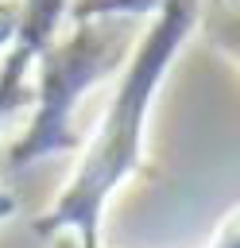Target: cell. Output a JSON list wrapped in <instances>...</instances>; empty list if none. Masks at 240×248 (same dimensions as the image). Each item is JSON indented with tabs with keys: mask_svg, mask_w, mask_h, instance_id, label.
I'll list each match as a JSON object with an SVG mask.
<instances>
[{
	"mask_svg": "<svg viewBox=\"0 0 240 248\" xmlns=\"http://www.w3.org/2000/svg\"><path fill=\"white\" fill-rule=\"evenodd\" d=\"M62 248H77V244H62Z\"/></svg>",
	"mask_w": 240,
	"mask_h": 248,
	"instance_id": "obj_9",
	"label": "cell"
},
{
	"mask_svg": "<svg viewBox=\"0 0 240 248\" xmlns=\"http://www.w3.org/2000/svg\"><path fill=\"white\" fill-rule=\"evenodd\" d=\"M132 23L128 19H97L70 23L39 58L31 81V120L8 147L4 170L19 174L50 155H62L81 143L77 136V105L89 89L108 81L132 58Z\"/></svg>",
	"mask_w": 240,
	"mask_h": 248,
	"instance_id": "obj_2",
	"label": "cell"
},
{
	"mask_svg": "<svg viewBox=\"0 0 240 248\" xmlns=\"http://www.w3.org/2000/svg\"><path fill=\"white\" fill-rule=\"evenodd\" d=\"M19 19H23V8L19 0H0V54H8L19 39Z\"/></svg>",
	"mask_w": 240,
	"mask_h": 248,
	"instance_id": "obj_5",
	"label": "cell"
},
{
	"mask_svg": "<svg viewBox=\"0 0 240 248\" xmlns=\"http://www.w3.org/2000/svg\"><path fill=\"white\" fill-rule=\"evenodd\" d=\"M205 248H240V205L221 217V225L213 229V236H209Z\"/></svg>",
	"mask_w": 240,
	"mask_h": 248,
	"instance_id": "obj_6",
	"label": "cell"
},
{
	"mask_svg": "<svg viewBox=\"0 0 240 248\" xmlns=\"http://www.w3.org/2000/svg\"><path fill=\"white\" fill-rule=\"evenodd\" d=\"M209 4H236L240 8V0H209Z\"/></svg>",
	"mask_w": 240,
	"mask_h": 248,
	"instance_id": "obj_8",
	"label": "cell"
},
{
	"mask_svg": "<svg viewBox=\"0 0 240 248\" xmlns=\"http://www.w3.org/2000/svg\"><path fill=\"white\" fill-rule=\"evenodd\" d=\"M201 19H205V0H166L163 12L139 31L135 50L116 74L108 105L93 124V132L85 136L74 170L66 174L62 190L35 221L39 236H66L77 248H101V225L108 202L143 167L147 116L155 93L166 81L190 35L201 31Z\"/></svg>",
	"mask_w": 240,
	"mask_h": 248,
	"instance_id": "obj_1",
	"label": "cell"
},
{
	"mask_svg": "<svg viewBox=\"0 0 240 248\" xmlns=\"http://www.w3.org/2000/svg\"><path fill=\"white\" fill-rule=\"evenodd\" d=\"M15 209H19V202H15V194L4 186V167H0V225H4V221H8Z\"/></svg>",
	"mask_w": 240,
	"mask_h": 248,
	"instance_id": "obj_7",
	"label": "cell"
},
{
	"mask_svg": "<svg viewBox=\"0 0 240 248\" xmlns=\"http://www.w3.org/2000/svg\"><path fill=\"white\" fill-rule=\"evenodd\" d=\"M166 0H70V16H66V27L70 23H97V19H155L163 12Z\"/></svg>",
	"mask_w": 240,
	"mask_h": 248,
	"instance_id": "obj_3",
	"label": "cell"
},
{
	"mask_svg": "<svg viewBox=\"0 0 240 248\" xmlns=\"http://www.w3.org/2000/svg\"><path fill=\"white\" fill-rule=\"evenodd\" d=\"M201 31H205L209 46L240 70V8H236V4H209V0H205Z\"/></svg>",
	"mask_w": 240,
	"mask_h": 248,
	"instance_id": "obj_4",
	"label": "cell"
}]
</instances>
